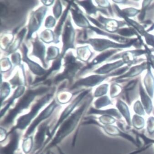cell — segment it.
Instances as JSON below:
<instances>
[{"label": "cell", "mask_w": 154, "mask_h": 154, "mask_svg": "<svg viewBox=\"0 0 154 154\" xmlns=\"http://www.w3.org/2000/svg\"><path fill=\"white\" fill-rule=\"evenodd\" d=\"M91 101V100L88 99L72 112L59 126L52 140L40 154H45L46 152L50 150L51 149L56 147L74 131L86 112Z\"/></svg>", "instance_id": "1"}, {"label": "cell", "mask_w": 154, "mask_h": 154, "mask_svg": "<svg viewBox=\"0 0 154 154\" xmlns=\"http://www.w3.org/2000/svg\"><path fill=\"white\" fill-rule=\"evenodd\" d=\"M48 90V89L46 88H41L35 90L27 91L26 94L20 99L15 107L8 111L7 115L1 122V127L8 128L11 126L17 116L23 113L24 110L28 109L35 97L37 95L43 94Z\"/></svg>", "instance_id": "2"}, {"label": "cell", "mask_w": 154, "mask_h": 154, "mask_svg": "<svg viewBox=\"0 0 154 154\" xmlns=\"http://www.w3.org/2000/svg\"><path fill=\"white\" fill-rule=\"evenodd\" d=\"M53 96V94H49L38 100L32 105L28 113L21 116L17 119L16 125L8 132V136L14 131L18 130L22 131L26 130L27 127H29L32 122L37 117L40 110L44 107V105L49 102Z\"/></svg>", "instance_id": "3"}, {"label": "cell", "mask_w": 154, "mask_h": 154, "mask_svg": "<svg viewBox=\"0 0 154 154\" xmlns=\"http://www.w3.org/2000/svg\"><path fill=\"white\" fill-rule=\"evenodd\" d=\"M59 106L60 104L57 102L55 100H54L46 108L40 112L37 117L32 122L26 131L23 136L24 138L33 135L38 126L43 121L47 120L49 118L51 117L55 109L59 107Z\"/></svg>", "instance_id": "4"}, {"label": "cell", "mask_w": 154, "mask_h": 154, "mask_svg": "<svg viewBox=\"0 0 154 154\" xmlns=\"http://www.w3.org/2000/svg\"><path fill=\"white\" fill-rule=\"evenodd\" d=\"M88 92H89L88 90H86V91L82 92V93L79 94L72 102L71 103H70L68 106H67L61 113L59 119H57V121L55 125L51 131L50 137H49V140H48L49 143L52 140V139L54 136V134L56 133L59 126L72 114L75 109L80 103L81 101L84 99V97L88 94Z\"/></svg>", "instance_id": "5"}, {"label": "cell", "mask_w": 154, "mask_h": 154, "mask_svg": "<svg viewBox=\"0 0 154 154\" xmlns=\"http://www.w3.org/2000/svg\"><path fill=\"white\" fill-rule=\"evenodd\" d=\"M65 69L64 72L59 74L56 77L55 82H58L66 78L73 77L77 72V70L80 68L81 64H78L76 62L75 57L72 54H69L65 58Z\"/></svg>", "instance_id": "6"}, {"label": "cell", "mask_w": 154, "mask_h": 154, "mask_svg": "<svg viewBox=\"0 0 154 154\" xmlns=\"http://www.w3.org/2000/svg\"><path fill=\"white\" fill-rule=\"evenodd\" d=\"M21 136V131H15L8 135L9 141L5 146L1 147V154H16L18 149Z\"/></svg>", "instance_id": "7"}, {"label": "cell", "mask_w": 154, "mask_h": 154, "mask_svg": "<svg viewBox=\"0 0 154 154\" xmlns=\"http://www.w3.org/2000/svg\"><path fill=\"white\" fill-rule=\"evenodd\" d=\"M74 32L73 28L72 26L71 23L69 21H68L66 23V26L64 29V33L63 34V44L64 48H63V51L64 52L70 48H72L73 47V42L74 40Z\"/></svg>", "instance_id": "8"}, {"label": "cell", "mask_w": 154, "mask_h": 154, "mask_svg": "<svg viewBox=\"0 0 154 154\" xmlns=\"http://www.w3.org/2000/svg\"><path fill=\"white\" fill-rule=\"evenodd\" d=\"M46 9L42 8L41 9L37 11L34 13L33 16L32 17L31 19H30V24H29V33L32 30V33L35 32V30L38 28L41 23L42 21V19L44 17V15L46 14Z\"/></svg>", "instance_id": "9"}, {"label": "cell", "mask_w": 154, "mask_h": 154, "mask_svg": "<svg viewBox=\"0 0 154 154\" xmlns=\"http://www.w3.org/2000/svg\"><path fill=\"white\" fill-rule=\"evenodd\" d=\"M24 91L25 88L23 86H20L18 87L17 89L15 91L11 98L9 99L6 106L1 110V113H0V118H1V119L2 118L3 116L6 115L7 112H8V110H9L10 108L13 104L15 100L22 96Z\"/></svg>", "instance_id": "10"}, {"label": "cell", "mask_w": 154, "mask_h": 154, "mask_svg": "<svg viewBox=\"0 0 154 154\" xmlns=\"http://www.w3.org/2000/svg\"><path fill=\"white\" fill-rule=\"evenodd\" d=\"M27 52V48L25 45H23V61L27 63L30 69L35 74L38 75H42L46 72L45 71L41 68L39 65L35 63L32 61H31L27 58L26 56V53Z\"/></svg>", "instance_id": "11"}, {"label": "cell", "mask_w": 154, "mask_h": 154, "mask_svg": "<svg viewBox=\"0 0 154 154\" xmlns=\"http://www.w3.org/2000/svg\"><path fill=\"white\" fill-rule=\"evenodd\" d=\"M34 145L33 135L24 137L23 140L22 148L25 154H28L32 152Z\"/></svg>", "instance_id": "12"}, {"label": "cell", "mask_w": 154, "mask_h": 154, "mask_svg": "<svg viewBox=\"0 0 154 154\" xmlns=\"http://www.w3.org/2000/svg\"><path fill=\"white\" fill-rule=\"evenodd\" d=\"M100 77L98 76H93L88 77L85 79H81V80L75 84L74 86L73 87V88L80 86L81 85L93 86L97 84V82H98L100 80Z\"/></svg>", "instance_id": "13"}, {"label": "cell", "mask_w": 154, "mask_h": 154, "mask_svg": "<svg viewBox=\"0 0 154 154\" xmlns=\"http://www.w3.org/2000/svg\"><path fill=\"white\" fill-rule=\"evenodd\" d=\"M45 49L44 45L38 41H37L34 42V46H33V54L39 57L42 60L43 63L44 62Z\"/></svg>", "instance_id": "14"}, {"label": "cell", "mask_w": 154, "mask_h": 154, "mask_svg": "<svg viewBox=\"0 0 154 154\" xmlns=\"http://www.w3.org/2000/svg\"><path fill=\"white\" fill-rule=\"evenodd\" d=\"M10 92V88L8 83H4L1 87V106L2 105L4 100L8 96Z\"/></svg>", "instance_id": "15"}, {"label": "cell", "mask_w": 154, "mask_h": 154, "mask_svg": "<svg viewBox=\"0 0 154 154\" xmlns=\"http://www.w3.org/2000/svg\"><path fill=\"white\" fill-rule=\"evenodd\" d=\"M81 6L84 7L86 11L88 13H93L94 11L93 5H92V2L90 1L82 2H79Z\"/></svg>", "instance_id": "16"}, {"label": "cell", "mask_w": 154, "mask_h": 154, "mask_svg": "<svg viewBox=\"0 0 154 154\" xmlns=\"http://www.w3.org/2000/svg\"><path fill=\"white\" fill-rule=\"evenodd\" d=\"M70 6V5H69L68 8L67 9V10L65 11L64 13H63V16L61 18V20L59 21V23H58V25H57V27L56 29V33L58 34V35H59V32L60 33V31H61V28H62V26L63 23L64 19L66 18V15H67V14L68 13V10H69Z\"/></svg>", "instance_id": "17"}, {"label": "cell", "mask_w": 154, "mask_h": 154, "mask_svg": "<svg viewBox=\"0 0 154 154\" xmlns=\"http://www.w3.org/2000/svg\"><path fill=\"white\" fill-rule=\"evenodd\" d=\"M58 51H59V50L57 48L51 47L50 48H48V57L49 58V60L55 58L56 57L55 56H57L58 55V53H56V52H58Z\"/></svg>", "instance_id": "18"}, {"label": "cell", "mask_w": 154, "mask_h": 154, "mask_svg": "<svg viewBox=\"0 0 154 154\" xmlns=\"http://www.w3.org/2000/svg\"><path fill=\"white\" fill-rule=\"evenodd\" d=\"M61 11H62V7L60 2H58L54 8V14L56 17L58 18L59 17L61 14Z\"/></svg>", "instance_id": "19"}, {"label": "cell", "mask_w": 154, "mask_h": 154, "mask_svg": "<svg viewBox=\"0 0 154 154\" xmlns=\"http://www.w3.org/2000/svg\"><path fill=\"white\" fill-rule=\"evenodd\" d=\"M8 134L5 128L1 127V143H3L8 139Z\"/></svg>", "instance_id": "20"}, {"label": "cell", "mask_w": 154, "mask_h": 154, "mask_svg": "<svg viewBox=\"0 0 154 154\" xmlns=\"http://www.w3.org/2000/svg\"><path fill=\"white\" fill-rule=\"evenodd\" d=\"M55 23V21L54 18L52 16H49L47 19L45 26L47 27H53Z\"/></svg>", "instance_id": "21"}, {"label": "cell", "mask_w": 154, "mask_h": 154, "mask_svg": "<svg viewBox=\"0 0 154 154\" xmlns=\"http://www.w3.org/2000/svg\"><path fill=\"white\" fill-rule=\"evenodd\" d=\"M8 11L6 5L2 3H1V16L4 17L8 13Z\"/></svg>", "instance_id": "22"}, {"label": "cell", "mask_w": 154, "mask_h": 154, "mask_svg": "<svg viewBox=\"0 0 154 154\" xmlns=\"http://www.w3.org/2000/svg\"><path fill=\"white\" fill-rule=\"evenodd\" d=\"M57 149H58V151H59V154H65L63 153V151L61 150V149L59 147L57 146Z\"/></svg>", "instance_id": "23"}, {"label": "cell", "mask_w": 154, "mask_h": 154, "mask_svg": "<svg viewBox=\"0 0 154 154\" xmlns=\"http://www.w3.org/2000/svg\"><path fill=\"white\" fill-rule=\"evenodd\" d=\"M51 151L50 150H48L47 152H46L45 154H51Z\"/></svg>", "instance_id": "24"}]
</instances>
